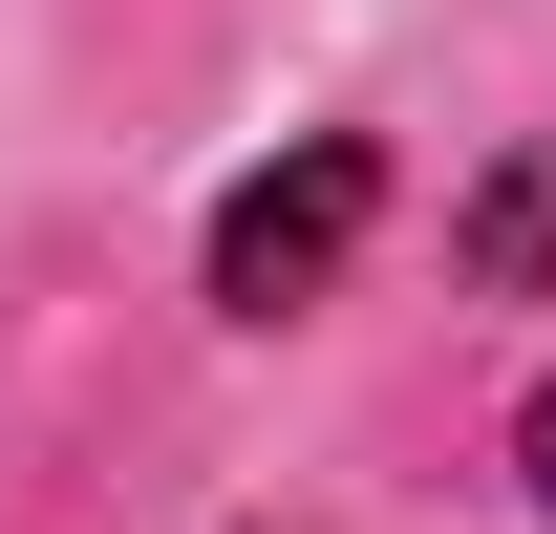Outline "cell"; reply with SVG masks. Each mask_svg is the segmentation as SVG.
<instances>
[{"mask_svg": "<svg viewBox=\"0 0 556 534\" xmlns=\"http://www.w3.org/2000/svg\"><path fill=\"white\" fill-rule=\"evenodd\" d=\"M535 492H556V385H535Z\"/></svg>", "mask_w": 556, "mask_h": 534, "instance_id": "3957f363", "label": "cell"}, {"mask_svg": "<svg viewBox=\"0 0 556 534\" xmlns=\"http://www.w3.org/2000/svg\"><path fill=\"white\" fill-rule=\"evenodd\" d=\"M450 257H471V300H535V278H556V129L471 193V236H450Z\"/></svg>", "mask_w": 556, "mask_h": 534, "instance_id": "7a4b0ae2", "label": "cell"}, {"mask_svg": "<svg viewBox=\"0 0 556 534\" xmlns=\"http://www.w3.org/2000/svg\"><path fill=\"white\" fill-rule=\"evenodd\" d=\"M364 214H386V150H364V129H300L257 193L214 214V300H236V321H300V300L364 257Z\"/></svg>", "mask_w": 556, "mask_h": 534, "instance_id": "6da1fadb", "label": "cell"}]
</instances>
